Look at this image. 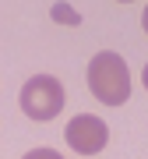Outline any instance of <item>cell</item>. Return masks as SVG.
<instances>
[{"instance_id":"cell-1","label":"cell","mask_w":148,"mask_h":159,"mask_svg":"<svg viewBox=\"0 0 148 159\" xmlns=\"http://www.w3.org/2000/svg\"><path fill=\"white\" fill-rule=\"evenodd\" d=\"M88 89L106 106H124L131 99V71H127L124 57L113 53V50L95 53L92 64H88Z\"/></svg>"},{"instance_id":"cell-2","label":"cell","mask_w":148,"mask_h":159,"mask_svg":"<svg viewBox=\"0 0 148 159\" xmlns=\"http://www.w3.org/2000/svg\"><path fill=\"white\" fill-rule=\"evenodd\" d=\"M18 102H21L25 117L53 120V117H60V110H63V85L53 78V74H35V78H28L21 85Z\"/></svg>"},{"instance_id":"cell-3","label":"cell","mask_w":148,"mask_h":159,"mask_svg":"<svg viewBox=\"0 0 148 159\" xmlns=\"http://www.w3.org/2000/svg\"><path fill=\"white\" fill-rule=\"evenodd\" d=\"M63 138H67V145L74 152L95 156V152H102L106 142H109V127H106V120H99L95 113H78V117H71Z\"/></svg>"},{"instance_id":"cell-4","label":"cell","mask_w":148,"mask_h":159,"mask_svg":"<svg viewBox=\"0 0 148 159\" xmlns=\"http://www.w3.org/2000/svg\"><path fill=\"white\" fill-rule=\"evenodd\" d=\"M53 14H57V21H63V25H78V21H81L78 11L67 7V4H53Z\"/></svg>"},{"instance_id":"cell-5","label":"cell","mask_w":148,"mask_h":159,"mask_svg":"<svg viewBox=\"0 0 148 159\" xmlns=\"http://www.w3.org/2000/svg\"><path fill=\"white\" fill-rule=\"evenodd\" d=\"M21 159H63L57 148H32V152H25Z\"/></svg>"}]
</instances>
